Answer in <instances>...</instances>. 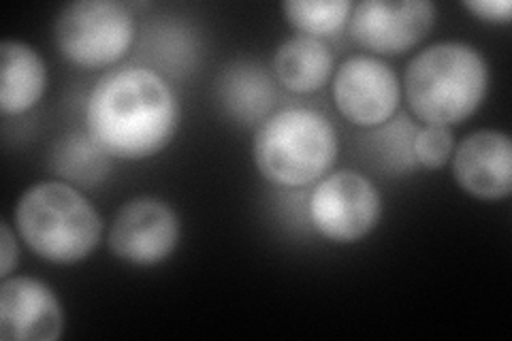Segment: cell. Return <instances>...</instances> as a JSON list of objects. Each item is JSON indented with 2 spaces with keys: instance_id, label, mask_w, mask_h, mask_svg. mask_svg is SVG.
Returning <instances> with one entry per match:
<instances>
[{
  "instance_id": "cell-1",
  "label": "cell",
  "mask_w": 512,
  "mask_h": 341,
  "mask_svg": "<svg viewBox=\"0 0 512 341\" xmlns=\"http://www.w3.org/2000/svg\"><path fill=\"white\" fill-rule=\"evenodd\" d=\"M182 107L169 81L146 67L103 75L86 101L88 135L120 160H146L163 152L180 128Z\"/></svg>"
},
{
  "instance_id": "cell-2",
  "label": "cell",
  "mask_w": 512,
  "mask_h": 341,
  "mask_svg": "<svg viewBox=\"0 0 512 341\" xmlns=\"http://www.w3.org/2000/svg\"><path fill=\"white\" fill-rule=\"evenodd\" d=\"M404 90L416 118L425 124L455 126L485 103L489 64L474 45L434 43L410 60Z\"/></svg>"
},
{
  "instance_id": "cell-3",
  "label": "cell",
  "mask_w": 512,
  "mask_h": 341,
  "mask_svg": "<svg viewBox=\"0 0 512 341\" xmlns=\"http://www.w3.org/2000/svg\"><path fill=\"white\" fill-rule=\"evenodd\" d=\"M13 222L26 246L54 265L86 261L103 239L99 211L69 182L30 186L13 209Z\"/></svg>"
},
{
  "instance_id": "cell-4",
  "label": "cell",
  "mask_w": 512,
  "mask_h": 341,
  "mask_svg": "<svg viewBox=\"0 0 512 341\" xmlns=\"http://www.w3.org/2000/svg\"><path fill=\"white\" fill-rule=\"evenodd\" d=\"M340 143L331 120L316 109L288 107L261 122L252 158L269 184L303 188L320 182L338 160Z\"/></svg>"
},
{
  "instance_id": "cell-5",
  "label": "cell",
  "mask_w": 512,
  "mask_h": 341,
  "mask_svg": "<svg viewBox=\"0 0 512 341\" xmlns=\"http://www.w3.org/2000/svg\"><path fill=\"white\" fill-rule=\"evenodd\" d=\"M60 54L75 67L105 69L120 62L135 41L133 13L114 0H77L54 24Z\"/></svg>"
},
{
  "instance_id": "cell-6",
  "label": "cell",
  "mask_w": 512,
  "mask_h": 341,
  "mask_svg": "<svg viewBox=\"0 0 512 341\" xmlns=\"http://www.w3.org/2000/svg\"><path fill=\"white\" fill-rule=\"evenodd\" d=\"M314 231L331 243H357L370 235L382 216L376 184L357 171L342 169L325 175L308 201Z\"/></svg>"
},
{
  "instance_id": "cell-7",
  "label": "cell",
  "mask_w": 512,
  "mask_h": 341,
  "mask_svg": "<svg viewBox=\"0 0 512 341\" xmlns=\"http://www.w3.org/2000/svg\"><path fill=\"white\" fill-rule=\"evenodd\" d=\"M438 9L431 0H363L352 7L348 35L361 50L378 56L404 54L434 30Z\"/></svg>"
},
{
  "instance_id": "cell-8",
  "label": "cell",
  "mask_w": 512,
  "mask_h": 341,
  "mask_svg": "<svg viewBox=\"0 0 512 341\" xmlns=\"http://www.w3.org/2000/svg\"><path fill=\"white\" fill-rule=\"evenodd\" d=\"M182 224L175 209L154 197H139L122 205L109 229V250L135 267L165 263L178 248Z\"/></svg>"
},
{
  "instance_id": "cell-9",
  "label": "cell",
  "mask_w": 512,
  "mask_h": 341,
  "mask_svg": "<svg viewBox=\"0 0 512 341\" xmlns=\"http://www.w3.org/2000/svg\"><path fill=\"white\" fill-rule=\"evenodd\" d=\"M402 101L395 71L376 56H350L333 75V103L342 116L361 128L387 124Z\"/></svg>"
},
{
  "instance_id": "cell-10",
  "label": "cell",
  "mask_w": 512,
  "mask_h": 341,
  "mask_svg": "<svg viewBox=\"0 0 512 341\" xmlns=\"http://www.w3.org/2000/svg\"><path fill=\"white\" fill-rule=\"evenodd\" d=\"M64 312L52 286L28 275L0 282V337L5 341H56Z\"/></svg>"
},
{
  "instance_id": "cell-11",
  "label": "cell",
  "mask_w": 512,
  "mask_h": 341,
  "mask_svg": "<svg viewBox=\"0 0 512 341\" xmlns=\"http://www.w3.org/2000/svg\"><path fill=\"white\" fill-rule=\"evenodd\" d=\"M457 186L480 201H502L512 192V141L502 131H476L453 152Z\"/></svg>"
},
{
  "instance_id": "cell-12",
  "label": "cell",
  "mask_w": 512,
  "mask_h": 341,
  "mask_svg": "<svg viewBox=\"0 0 512 341\" xmlns=\"http://www.w3.org/2000/svg\"><path fill=\"white\" fill-rule=\"evenodd\" d=\"M47 88L41 54L24 41L7 39L0 45V109L5 116H22L37 107Z\"/></svg>"
},
{
  "instance_id": "cell-13",
  "label": "cell",
  "mask_w": 512,
  "mask_h": 341,
  "mask_svg": "<svg viewBox=\"0 0 512 341\" xmlns=\"http://www.w3.org/2000/svg\"><path fill=\"white\" fill-rule=\"evenodd\" d=\"M274 75L293 94H314L333 75V52L323 39L297 35L274 54Z\"/></svg>"
},
{
  "instance_id": "cell-14",
  "label": "cell",
  "mask_w": 512,
  "mask_h": 341,
  "mask_svg": "<svg viewBox=\"0 0 512 341\" xmlns=\"http://www.w3.org/2000/svg\"><path fill=\"white\" fill-rule=\"evenodd\" d=\"M216 92L224 111L244 124L263 120L276 99L269 75L252 62L229 64L218 77Z\"/></svg>"
},
{
  "instance_id": "cell-15",
  "label": "cell",
  "mask_w": 512,
  "mask_h": 341,
  "mask_svg": "<svg viewBox=\"0 0 512 341\" xmlns=\"http://www.w3.org/2000/svg\"><path fill=\"white\" fill-rule=\"evenodd\" d=\"M109 154L88 133L67 135L56 143L52 167L67 182L96 186L109 173Z\"/></svg>"
},
{
  "instance_id": "cell-16",
  "label": "cell",
  "mask_w": 512,
  "mask_h": 341,
  "mask_svg": "<svg viewBox=\"0 0 512 341\" xmlns=\"http://www.w3.org/2000/svg\"><path fill=\"white\" fill-rule=\"evenodd\" d=\"M352 7L350 0H286L282 13L301 35L325 39L348 24Z\"/></svg>"
},
{
  "instance_id": "cell-17",
  "label": "cell",
  "mask_w": 512,
  "mask_h": 341,
  "mask_svg": "<svg viewBox=\"0 0 512 341\" xmlns=\"http://www.w3.org/2000/svg\"><path fill=\"white\" fill-rule=\"evenodd\" d=\"M455 152L451 126L425 124L412 139V156L425 169H442Z\"/></svg>"
},
{
  "instance_id": "cell-18",
  "label": "cell",
  "mask_w": 512,
  "mask_h": 341,
  "mask_svg": "<svg viewBox=\"0 0 512 341\" xmlns=\"http://www.w3.org/2000/svg\"><path fill=\"white\" fill-rule=\"evenodd\" d=\"M476 20L487 24H510L512 3L510 0H466L463 3Z\"/></svg>"
},
{
  "instance_id": "cell-19",
  "label": "cell",
  "mask_w": 512,
  "mask_h": 341,
  "mask_svg": "<svg viewBox=\"0 0 512 341\" xmlns=\"http://www.w3.org/2000/svg\"><path fill=\"white\" fill-rule=\"evenodd\" d=\"M20 261V246L18 235L11 229V224L3 220L0 224V278H9L15 265Z\"/></svg>"
}]
</instances>
